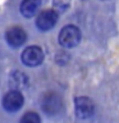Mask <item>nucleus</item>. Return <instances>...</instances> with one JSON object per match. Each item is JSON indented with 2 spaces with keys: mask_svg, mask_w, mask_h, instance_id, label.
Listing matches in <instances>:
<instances>
[{
  "mask_svg": "<svg viewBox=\"0 0 119 123\" xmlns=\"http://www.w3.org/2000/svg\"><path fill=\"white\" fill-rule=\"evenodd\" d=\"M19 123H41V119H40V115L38 114L33 113V111H30V113L24 114L21 118Z\"/></svg>",
  "mask_w": 119,
  "mask_h": 123,
  "instance_id": "9",
  "label": "nucleus"
},
{
  "mask_svg": "<svg viewBox=\"0 0 119 123\" xmlns=\"http://www.w3.org/2000/svg\"><path fill=\"white\" fill-rule=\"evenodd\" d=\"M58 21V13L53 9L44 10L38 14L36 19V26L40 31H49L51 30Z\"/></svg>",
  "mask_w": 119,
  "mask_h": 123,
  "instance_id": "4",
  "label": "nucleus"
},
{
  "mask_svg": "<svg viewBox=\"0 0 119 123\" xmlns=\"http://www.w3.org/2000/svg\"><path fill=\"white\" fill-rule=\"evenodd\" d=\"M95 105L91 99L86 96H81L76 99V114L81 119H87L94 114Z\"/></svg>",
  "mask_w": 119,
  "mask_h": 123,
  "instance_id": "5",
  "label": "nucleus"
},
{
  "mask_svg": "<svg viewBox=\"0 0 119 123\" xmlns=\"http://www.w3.org/2000/svg\"><path fill=\"white\" fill-rule=\"evenodd\" d=\"M81 41V31L76 26H65L59 33V44L64 48H74Z\"/></svg>",
  "mask_w": 119,
  "mask_h": 123,
  "instance_id": "1",
  "label": "nucleus"
},
{
  "mask_svg": "<svg viewBox=\"0 0 119 123\" xmlns=\"http://www.w3.org/2000/svg\"><path fill=\"white\" fill-rule=\"evenodd\" d=\"M21 59L23 64L27 65V67H37L44 60V51H42L40 46H36V45L28 46V48L23 50Z\"/></svg>",
  "mask_w": 119,
  "mask_h": 123,
  "instance_id": "2",
  "label": "nucleus"
},
{
  "mask_svg": "<svg viewBox=\"0 0 119 123\" xmlns=\"http://www.w3.org/2000/svg\"><path fill=\"white\" fill-rule=\"evenodd\" d=\"M42 109L46 114H56L61 109V99L55 94H46L42 100Z\"/></svg>",
  "mask_w": 119,
  "mask_h": 123,
  "instance_id": "7",
  "label": "nucleus"
},
{
  "mask_svg": "<svg viewBox=\"0 0 119 123\" xmlns=\"http://www.w3.org/2000/svg\"><path fill=\"white\" fill-rule=\"evenodd\" d=\"M38 6H40V0H23L19 9L23 17L31 18L36 14Z\"/></svg>",
  "mask_w": 119,
  "mask_h": 123,
  "instance_id": "8",
  "label": "nucleus"
},
{
  "mask_svg": "<svg viewBox=\"0 0 119 123\" xmlns=\"http://www.w3.org/2000/svg\"><path fill=\"white\" fill-rule=\"evenodd\" d=\"M72 0H53V5L56 10H65L71 5Z\"/></svg>",
  "mask_w": 119,
  "mask_h": 123,
  "instance_id": "10",
  "label": "nucleus"
},
{
  "mask_svg": "<svg viewBox=\"0 0 119 123\" xmlns=\"http://www.w3.org/2000/svg\"><path fill=\"white\" fill-rule=\"evenodd\" d=\"M5 40L12 48H19L26 42L27 40V35L24 32V30L21 27H12L6 31L5 33Z\"/></svg>",
  "mask_w": 119,
  "mask_h": 123,
  "instance_id": "6",
  "label": "nucleus"
},
{
  "mask_svg": "<svg viewBox=\"0 0 119 123\" xmlns=\"http://www.w3.org/2000/svg\"><path fill=\"white\" fill-rule=\"evenodd\" d=\"M23 103H24L23 95L17 90L9 91L3 98V108L6 111H10V113H14V111L19 110L22 108Z\"/></svg>",
  "mask_w": 119,
  "mask_h": 123,
  "instance_id": "3",
  "label": "nucleus"
}]
</instances>
